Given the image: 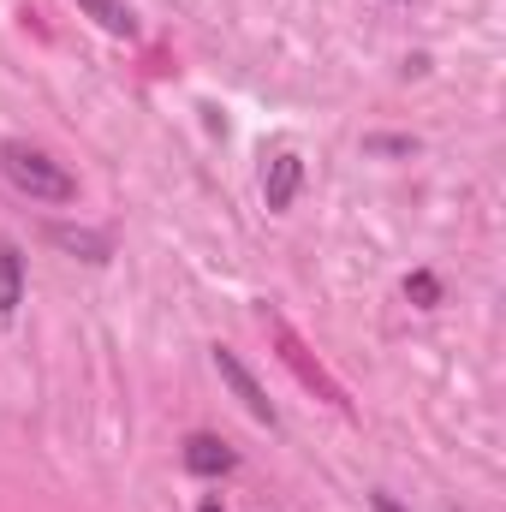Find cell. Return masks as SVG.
<instances>
[{
  "instance_id": "1",
  "label": "cell",
  "mask_w": 506,
  "mask_h": 512,
  "mask_svg": "<svg viewBox=\"0 0 506 512\" xmlns=\"http://www.w3.org/2000/svg\"><path fill=\"white\" fill-rule=\"evenodd\" d=\"M0 173H6L12 191H24L30 203H72V197H78V179H72L54 155H42L36 143H24V137L0 143Z\"/></svg>"
},
{
  "instance_id": "2",
  "label": "cell",
  "mask_w": 506,
  "mask_h": 512,
  "mask_svg": "<svg viewBox=\"0 0 506 512\" xmlns=\"http://www.w3.org/2000/svg\"><path fill=\"white\" fill-rule=\"evenodd\" d=\"M268 334H274V346H280V358L292 364V376H298V382L316 387V393H322L328 405H340V411H346V393H340V382H328V376H322V364H310L304 340H298V334H292V328H286L280 316H268Z\"/></svg>"
},
{
  "instance_id": "3",
  "label": "cell",
  "mask_w": 506,
  "mask_h": 512,
  "mask_svg": "<svg viewBox=\"0 0 506 512\" xmlns=\"http://www.w3.org/2000/svg\"><path fill=\"white\" fill-rule=\"evenodd\" d=\"M215 370H221V382L233 387V399H239V405L251 411L256 423H268V429H274V405H268V393L256 387L251 370L239 364V352H233V346H215Z\"/></svg>"
},
{
  "instance_id": "4",
  "label": "cell",
  "mask_w": 506,
  "mask_h": 512,
  "mask_svg": "<svg viewBox=\"0 0 506 512\" xmlns=\"http://www.w3.org/2000/svg\"><path fill=\"white\" fill-rule=\"evenodd\" d=\"M298 185H304V161H298L292 149H280V155L268 161V173H262V197H268V209L286 215L292 197H298Z\"/></svg>"
},
{
  "instance_id": "5",
  "label": "cell",
  "mask_w": 506,
  "mask_h": 512,
  "mask_svg": "<svg viewBox=\"0 0 506 512\" xmlns=\"http://www.w3.org/2000/svg\"><path fill=\"white\" fill-rule=\"evenodd\" d=\"M239 465V453L227 447V441H215V435H191L185 441V471H197V477H227Z\"/></svg>"
},
{
  "instance_id": "6",
  "label": "cell",
  "mask_w": 506,
  "mask_h": 512,
  "mask_svg": "<svg viewBox=\"0 0 506 512\" xmlns=\"http://www.w3.org/2000/svg\"><path fill=\"white\" fill-rule=\"evenodd\" d=\"M24 304V251L0 245V316H18Z\"/></svg>"
},
{
  "instance_id": "7",
  "label": "cell",
  "mask_w": 506,
  "mask_h": 512,
  "mask_svg": "<svg viewBox=\"0 0 506 512\" xmlns=\"http://www.w3.org/2000/svg\"><path fill=\"white\" fill-rule=\"evenodd\" d=\"M102 30H114V36H137V18H131V6L126 0H78Z\"/></svg>"
},
{
  "instance_id": "8",
  "label": "cell",
  "mask_w": 506,
  "mask_h": 512,
  "mask_svg": "<svg viewBox=\"0 0 506 512\" xmlns=\"http://www.w3.org/2000/svg\"><path fill=\"white\" fill-rule=\"evenodd\" d=\"M48 239H54L60 251H84L90 262H108V239H102V233H84V227H54Z\"/></svg>"
},
{
  "instance_id": "9",
  "label": "cell",
  "mask_w": 506,
  "mask_h": 512,
  "mask_svg": "<svg viewBox=\"0 0 506 512\" xmlns=\"http://www.w3.org/2000/svg\"><path fill=\"white\" fill-rule=\"evenodd\" d=\"M405 298H411L417 310H435V304H441V280H435L429 268H417V274H405Z\"/></svg>"
},
{
  "instance_id": "10",
  "label": "cell",
  "mask_w": 506,
  "mask_h": 512,
  "mask_svg": "<svg viewBox=\"0 0 506 512\" xmlns=\"http://www.w3.org/2000/svg\"><path fill=\"white\" fill-rule=\"evenodd\" d=\"M364 149H370V155H411L417 143H411V137H370Z\"/></svg>"
},
{
  "instance_id": "11",
  "label": "cell",
  "mask_w": 506,
  "mask_h": 512,
  "mask_svg": "<svg viewBox=\"0 0 506 512\" xmlns=\"http://www.w3.org/2000/svg\"><path fill=\"white\" fill-rule=\"evenodd\" d=\"M370 507H376V512H405L399 501H393V495H370Z\"/></svg>"
},
{
  "instance_id": "12",
  "label": "cell",
  "mask_w": 506,
  "mask_h": 512,
  "mask_svg": "<svg viewBox=\"0 0 506 512\" xmlns=\"http://www.w3.org/2000/svg\"><path fill=\"white\" fill-rule=\"evenodd\" d=\"M197 512H221V501H203V507H197Z\"/></svg>"
}]
</instances>
